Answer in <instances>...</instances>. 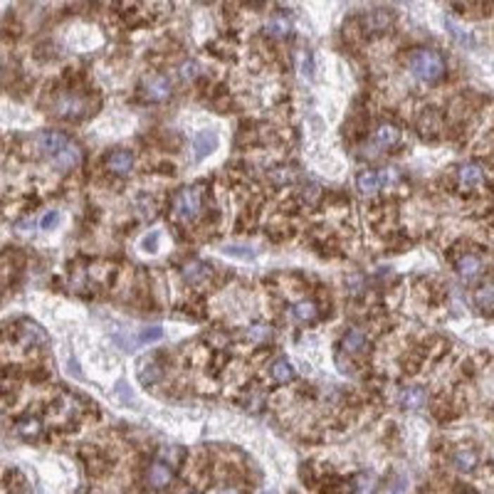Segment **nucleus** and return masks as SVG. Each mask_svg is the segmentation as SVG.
<instances>
[{
    "mask_svg": "<svg viewBox=\"0 0 494 494\" xmlns=\"http://www.w3.org/2000/svg\"><path fill=\"white\" fill-rule=\"evenodd\" d=\"M374 141L379 148H393L400 144V129L395 127V124H391V121H384V124H379L374 132Z\"/></svg>",
    "mask_w": 494,
    "mask_h": 494,
    "instance_id": "11",
    "label": "nucleus"
},
{
    "mask_svg": "<svg viewBox=\"0 0 494 494\" xmlns=\"http://www.w3.org/2000/svg\"><path fill=\"white\" fill-rule=\"evenodd\" d=\"M163 338V329L161 327H146L141 334H139V343H153Z\"/></svg>",
    "mask_w": 494,
    "mask_h": 494,
    "instance_id": "31",
    "label": "nucleus"
},
{
    "mask_svg": "<svg viewBox=\"0 0 494 494\" xmlns=\"http://www.w3.org/2000/svg\"><path fill=\"white\" fill-rule=\"evenodd\" d=\"M395 23L393 8H374L363 18V30L366 32H386Z\"/></svg>",
    "mask_w": 494,
    "mask_h": 494,
    "instance_id": "6",
    "label": "nucleus"
},
{
    "mask_svg": "<svg viewBox=\"0 0 494 494\" xmlns=\"http://www.w3.org/2000/svg\"><path fill=\"white\" fill-rule=\"evenodd\" d=\"M379 176H381V183H386V186L398 181V171H395V168H386V171H381Z\"/></svg>",
    "mask_w": 494,
    "mask_h": 494,
    "instance_id": "34",
    "label": "nucleus"
},
{
    "mask_svg": "<svg viewBox=\"0 0 494 494\" xmlns=\"http://www.w3.org/2000/svg\"><path fill=\"white\" fill-rule=\"evenodd\" d=\"M217 148V134L215 132H198L193 137V158L203 161Z\"/></svg>",
    "mask_w": 494,
    "mask_h": 494,
    "instance_id": "10",
    "label": "nucleus"
},
{
    "mask_svg": "<svg viewBox=\"0 0 494 494\" xmlns=\"http://www.w3.org/2000/svg\"><path fill=\"white\" fill-rule=\"evenodd\" d=\"M40 430H42V425H40V420H37V418H23V420H18V435H20V438L35 440L37 435H40Z\"/></svg>",
    "mask_w": 494,
    "mask_h": 494,
    "instance_id": "25",
    "label": "nucleus"
},
{
    "mask_svg": "<svg viewBox=\"0 0 494 494\" xmlns=\"http://www.w3.org/2000/svg\"><path fill=\"white\" fill-rule=\"evenodd\" d=\"M222 253L230 255V258H240V260L255 258V250H250V247H245V245H227V247H222Z\"/></svg>",
    "mask_w": 494,
    "mask_h": 494,
    "instance_id": "27",
    "label": "nucleus"
},
{
    "mask_svg": "<svg viewBox=\"0 0 494 494\" xmlns=\"http://www.w3.org/2000/svg\"><path fill=\"white\" fill-rule=\"evenodd\" d=\"M158 240H161V235H158V232H148V235L141 240V250H144V253H151L153 255L158 250Z\"/></svg>",
    "mask_w": 494,
    "mask_h": 494,
    "instance_id": "32",
    "label": "nucleus"
},
{
    "mask_svg": "<svg viewBox=\"0 0 494 494\" xmlns=\"http://www.w3.org/2000/svg\"><path fill=\"white\" fill-rule=\"evenodd\" d=\"M479 309H494V282H482L472 294Z\"/></svg>",
    "mask_w": 494,
    "mask_h": 494,
    "instance_id": "22",
    "label": "nucleus"
},
{
    "mask_svg": "<svg viewBox=\"0 0 494 494\" xmlns=\"http://www.w3.org/2000/svg\"><path fill=\"white\" fill-rule=\"evenodd\" d=\"M289 27H292L289 18L284 15V13H277V15H272L267 20V27H265V30H267L270 35H274V37H284L289 32Z\"/></svg>",
    "mask_w": 494,
    "mask_h": 494,
    "instance_id": "24",
    "label": "nucleus"
},
{
    "mask_svg": "<svg viewBox=\"0 0 494 494\" xmlns=\"http://www.w3.org/2000/svg\"><path fill=\"white\" fill-rule=\"evenodd\" d=\"M356 188L361 196H376L384 188V183H381V176L376 171H361L356 178Z\"/></svg>",
    "mask_w": 494,
    "mask_h": 494,
    "instance_id": "18",
    "label": "nucleus"
},
{
    "mask_svg": "<svg viewBox=\"0 0 494 494\" xmlns=\"http://www.w3.org/2000/svg\"><path fill=\"white\" fill-rule=\"evenodd\" d=\"M171 91H173L171 80L163 75H151L144 82V94H146L148 101H166L171 96Z\"/></svg>",
    "mask_w": 494,
    "mask_h": 494,
    "instance_id": "8",
    "label": "nucleus"
},
{
    "mask_svg": "<svg viewBox=\"0 0 494 494\" xmlns=\"http://www.w3.org/2000/svg\"><path fill=\"white\" fill-rule=\"evenodd\" d=\"M405 67L408 72L423 84H435L445 77V60L438 50H428V47H418L405 57Z\"/></svg>",
    "mask_w": 494,
    "mask_h": 494,
    "instance_id": "1",
    "label": "nucleus"
},
{
    "mask_svg": "<svg viewBox=\"0 0 494 494\" xmlns=\"http://www.w3.org/2000/svg\"><path fill=\"white\" fill-rule=\"evenodd\" d=\"M341 348L346 353H351V356H358V353H366L368 348V338L363 331H358V329H351V331L343 334L341 338Z\"/></svg>",
    "mask_w": 494,
    "mask_h": 494,
    "instance_id": "16",
    "label": "nucleus"
},
{
    "mask_svg": "<svg viewBox=\"0 0 494 494\" xmlns=\"http://www.w3.org/2000/svg\"><path fill=\"white\" fill-rule=\"evenodd\" d=\"M457 272L462 279H474L479 272H482V260L477 258V255H462V258L457 260Z\"/></svg>",
    "mask_w": 494,
    "mask_h": 494,
    "instance_id": "20",
    "label": "nucleus"
},
{
    "mask_svg": "<svg viewBox=\"0 0 494 494\" xmlns=\"http://www.w3.org/2000/svg\"><path fill=\"white\" fill-rule=\"evenodd\" d=\"M57 225H60V213H57V210H50V213H47V215L40 220V227H42V230H52V227H57Z\"/></svg>",
    "mask_w": 494,
    "mask_h": 494,
    "instance_id": "33",
    "label": "nucleus"
},
{
    "mask_svg": "<svg viewBox=\"0 0 494 494\" xmlns=\"http://www.w3.org/2000/svg\"><path fill=\"white\" fill-rule=\"evenodd\" d=\"M270 374H272V379L277 381V384H289V381L294 379V366L289 358H277V361L272 363V368H270Z\"/></svg>",
    "mask_w": 494,
    "mask_h": 494,
    "instance_id": "21",
    "label": "nucleus"
},
{
    "mask_svg": "<svg viewBox=\"0 0 494 494\" xmlns=\"http://www.w3.org/2000/svg\"><path fill=\"white\" fill-rule=\"evenodd\" d=\"M137 210H139V215L148 220V217L156 215V203H153L148 196H141V198H139V203H137Z\"/></svg>",
    "mask_w": 494,
    "mask_h": 494,
    "instance_id": "28",
    "label": "nucleus"
},
{
    "mask_svg": "<svg viewBox=\"0 0 494 494\" xmlns=\"http://www.w3.org/2000/svg\"><path fill=\"white\" fill-rule=\"evenodd\" d=\"M201 205H203V198H201V188H181V191L173 196L171 201V215L181 222H191L198 217L201 213Z\"/></svg>",
    "mask_w": 494,
    "mask_h": 494,
    "instance_id": "3",
    "label": "nucleus"
},
{
    "mask_svg": "<svg viewBox=\"0 0 494 494\" xmlns=\"http://www.w3.org/2000/svg\"><path fill=\"white\" fill-rule=\"evenodd\" d=\"M210 494H242L237 487H217V489H213Z\"/></svg>",
    "mask_w": 494,
    "mask_h": 494,
    "instance_id": "36",
    "label": "nucleus"
},
{
    "mask_svg": "<svg viewBox=\"0 0 494 494\" xmlns=\"http://www.w3.org/2000/svg\"><path fill=\"white\" fill-rule=\"evenodd\" d=\"M106 171L114 176H129L134 171V153L129 148H116L106 156Z\"/></svg>",
    "mask_w": 494,
    "mask_h": 494,
    "instance_id": "7",
    "label": "nucleus"
},
{
    "mask_svg": "<svg viewBox=\"0 0 494 494\" xmlns=\"http://www.w3.org/2000/svg\"><path fill=\"white\" fill-rule=\"evenodd\" d=\"M482 183H484V173L479 166L467 163V166L460 168V186H462L464 191H474V188L482 186Z\"/></svg>",
    "mask_w": 494,
    "mask_h": 494,
    "instance_id": "19",
    "label": "nucleus"
},
{
    "mask_svg": "<svg viewBox=\"0 0 494 494\" xmlns=\"http://www.w3.org/2000/svg\"><path fill=\"white\" fill-rule=\"evenodd\" d=\"M208 277H210V265H208V262H201V260H191V262L183 265V279H186L188 284H196V287H201V284L208 282Z\"/></svg>",
    "mask_w": 494,
    "mask_h": 494,
    "instance_id": "13",
    "label": "nucleus"
},
{
    "mask_svg": "<svg viewBox=\"0 0 494 494\" xmlns=\"http://www.w3.org/2000/svg\"><path fill=\"white\" fill-rule=\"evenodd\" d=\"M52 114L65 121H80L91 114L89 99L82 94H75V91H62V94H57L55 101H52Z\"/></svg>",
    "mask_w": 494,
    "mask_h": 494,
    "instance_id": "2",
    "label": "nucleus"
},
{
    "mask_svg": "<svg viewBox=\"0 0 494 494\" xmlns=\"http://www.w3.org/2000/svg\"><path fill=\"white\" fill-rule=\"evenodd\" d=\"M173 472H176V464L158 455L151 462V467L146 469V484L151 489H166L173 482Z\"/></svg>",
    "mask_w": 494,
    "mask_h": 494,
    "instance_id": "4",
    "label": "nucleus"
},
{
    "mask_svg": "<svg viewBox=\"0 0 494 494\" xmlns=\"http://www.w3.org/2000/svg\"><path fill=\"white\" fill-rule=\"evenodd\" d=\"M270 336H272V329L267 324H255L250 329V334H247V338H253V341H267Z\"/></svg>",
    "mask_w": 494,
    "mask_h": 494,
    "instance_id": "30",
    "label": "nucleus"
},
{
    "mask_svg": "<svg viewBox=\"0 0 494 494\" xmlns=\"http://www.w3.org/2000/svg\"><path fill=\"white\" fill-rule=\"evenodd\" d=\"M181 77H183L186 82H193L196 77H201V65H198L196 60L183 62V65H181Z\"/></svg>",
    "mask_w": 494,
    "mask_h": 494,
    "instance_id": "29",
    "label": "nucleus"
},
{
    "mask_svg": "<svg viewBox=\"0 0 494 494\" xmlns=\"http://www.w3.org/2000/svg\"><path fill=\"white\" fill-rule=\"evenodd\" d=\"M116 393H119L121 398L127 400V403H129V400H134L132 391H127V384H124V381H119V384H116Z\"/></svg>",
    "mask_w": 494,
    "mask_h": 494,
    "instance_id": "35",
    "label": "nucleus"
},
{
    "mask_svg": "<svg viewBox=\"0 0 494 494\" xmlns=\"http://www.w3.org/2000/svg\"><path fill=\"white\" fill-rule=\"evenodd\" d=\"M450 462H452V467L457 469V472L469 474V472H474V469H477L479 457H477V452H474L472 448H457L452 452V457H450Z\"/></svg>",
    "mask_w": 494,
    "mask_h": 494,
    "instance_id": "14",
    "label": "nucleus"
},
{
    "mask_svg": "<svg viewBox=\"0 0 494 494\" xmlns=\"http://www.w3.org/2000/svg\"><path fill=\"white\" fill-rule=\"evenodd\" d=\"M405 489H408V482H405V479H398V484H395L393 494H405Z\"/></svg>",
    "mask_w": 494,
    "mask_h": 494,
    "instance_id": "37",
    "label": "nucleus"
},
{
    "mask_svg": "<svg viewBox=\"0 0 494 494\" xmlns=\"http://www.w3.org/2000/svg\"><path fill=\"white\" fill-rule=\"evenodd\" d=\"M137 376H139V381H141L144 386H153V384H158L161 381V376H163V368L158 366L153 358H144L141 363H139V368H137Z\"/></svg>",
    "mask_w": 494,
    "mask_h": 494,
    "instance_id": "17",
    "label": "nucleus"
},
{
    "mask_svg": "<svg viewBox=\"0 0 494 494\" xmlns=\"http://www.w3.org/2000/svg\"><path fill=\"white\" fill-rule=\"evenodd\" d=\"M52 163H55L57 171H72V168H77L82 163V148L77 146L75 141H70L55 158H52Z\"/></svg>",
    "mask_w": 494,
    "mask_h": 494,
    "instance_id": "9",
    "label": "nucleus"
},
{
    "mask_svg": "<svg viewBox=\"0 0 494 494\" xmlns=\"http://www.w3.org/2000/svg\"><path fill=\"white\" fill-rule=\"evenodd\" d=\"M353 494H374L376 492V477L371 472H361L353 479Z\"/></svg>",
    "mask_w": 494,
    "mask_h": 494,
    "instance_id": "26",
    "label": "nucleus"
},
{
    "mask_svg": "<svg viewBox=\"0 0 494 494\" xmlns=\"http://www.w3.org/2000/svg\"><path fill=\"white\" fill-rule=\"evenodd\" d=\"M18 341L23 346H35V343H47V334L42 331V327H37L35 322H27L23 319L20 327H18Z\"/></svg>",
    "mask_w": 494,
    "mask_h": 494,
    "instance_id": "12",
    "label": "nucleus"
},
{
    "mask_svg": "<svg viewBox=\"0 0 494 494\" xmlns=\"http://www.w3.org/2000/svg\"><path fill=\"white\" fill-rule=\"evenodd\" d=\"M294 317H297L299 322H304V324L317 322V319H319V307L312 302V299H302V302L294 304Z\"/></svg>",
    "mask_w": 494,
    "mask_h": 494,
    "instance_id": "23",
    "label": "nucleus"
},
{
    "mask_svg": "<svg viewBox=\"0 0 494 494\" xmlns=\"http://www.w3.org/2000/svg\"><path fill=\"white\" fill-rule=\"evenodd\" d=\"M67 144H70V139L65 137V134H60V132H50V129H47V132H40L35 137V146L40 148V153L42 156H47L52 161V158L57 156V153L62 151V148L67 146Z\"/></svg>",
    "mask_w": 494,
    "mask_h": 494,
    "instance_id": "5",
    "label": "nucleus"
},
{
    "mask_svg": "<svg viewBox=\"0 0 494 494\" xmlns=\"http://www.w3.org/2000/svg\"><path fill=\"white\" fill-rule=\"evenodd\" d=\"M398 403H400V408H405V410H420L428 403V393H425V388H420V386H410V388H405L403 393H400Z\"/></svg>",
    "mask_w": 494,
    "mask_h": 494,
    "instance_id": "15",
    "label": "nucleus"
}]
</instances>
